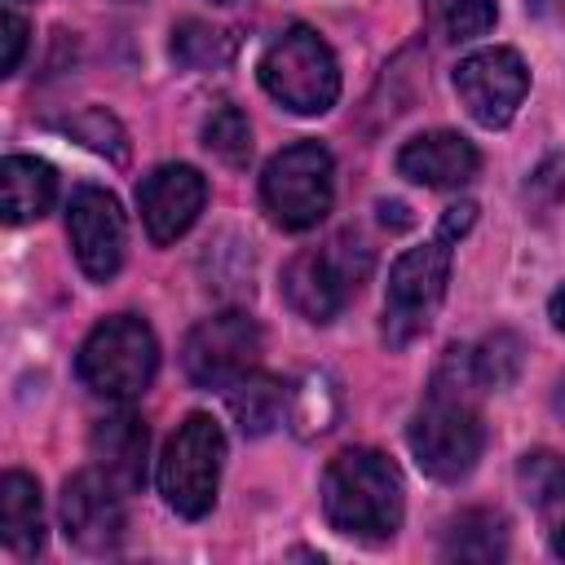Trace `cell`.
<instances>
[{
  "label": "cell",
  "mask_w": 565,
  "mask_h": 565,
  "mask_svg": "<svg viewBox=\"0 0 565 565\" xmlns=\"http://www.w3.org/2000/svg\"><path fill=\"white\" fill-rule=\"evenodd\" d=\"M472 388H477L472 349H450L428 384L424 406L406 428L411 455L433 481H463L481 459L486 428H481Z\"/></svg>",
  "instance_id": "1"
},
{
  "label": "cell",
  "mask_w": 565,
  "mask_h": 565,
  "mask_svg": "<svg viewBox=\"0 0 565 565\" xmlns=\"http://www.w3.org/2000/svg\"><path fill=\"white\" fill-rule=\"evenodd\" d=\"M472 221H477L472 203H450L441 212L437 234L393 260L388 287H384V322H380V335L388 349H406L437 318V309L446 300V282H450L455 243Z\"/></svg>",
  "instance_id": "2"
},
{
  "label": "cell",
  "mask_w": 565,
  "mask_h": 565,
  "mask_svg": "<svg viewBox=\"0 0 565 565\" xmlns=\"http://www.w3.org/2000/svg\"><path fill=\"white\" fill-rule=\"evenodd\" d=\"M322 512L331 530L349 539H362V543L393 539L406 512L397 463L371 446L340 450L322 472Z\"/></svg>",
  "instance_id": "3"
},
{
  "label": "cell",
  "mask_w": 565,
  "mask_h": 565,
  "mask_svg": "<svg viewBox=\"0 0 565 565\" xmlns=\"http://www.w3.org/2000/svg\"><path fill=\"white\" fill-rule=\"evenodd\" d=\"M256 75L265 93L291 115H322L340 97V62L313 26L278 31L260 53Z\"/></svg>",
  "instance_id": "4"
},
{
  "label": "cell",
  "mask_w": 565,
  "mask_h": 565,
  "mask_svg": "<svg viewBox=\"0 0 565 565\" xmlns=\"http://www.w3.org/2000/svg\"><path fill=\"white\" fill-rule=\"evenodd\" d=\"M371 274V247L358 234H335L322 247H305L282 269V296L305 322H331L358 296Z\"/></svg>",
  "instance_id": "5"
},
{
  "label": "cell",
  "mask_w": 565,
  "mask_h": 565,
  "mask_svg": "<svg viewBox=\"0 0 565 565\" xmlns=\"http://www.w3.org/2000/svg\"><path fill=\"white\" fill-rule=\"evenodd\" d=\"M75 371L88 393L110 397V402H132L150 388V380L159 371V340L137 313L106 318L79 344Z\"/></svg>",
  "instance_id": "6"
},
{
  "label": "cell",
  "mask_w": 565,
  "mask_h": 565,
  "mask_svg": "<svg viewBox=\"0 0 565 565\" xmlns=\"http://www.w3.org/2000/svg\"><path fill=\"white\" fill-rule=\"evenodd\" d=\"M221 468H225V433L212 415L194 411L177 424V433L163 446L159 459V494L163 503L185 516L199 521L212 512L216 490H221Z\"/></svg>",
  "instance_id": "7"
},
{
  "label": "cell",
  "mask_w": 565,
  "mask_h": 565,
  "mask_svg": "<svg viewBox=\"0 0 565 565\" xmlns=\"http://www.w3.org/2000/svg\"><path fill=\"white\" fill-rule=\"evenodd\" d=\"M331 194H335V163L318 141H296L278 150L260 172V203L269 221L291 234L313 230L331 212Z\"/></svg>",
  "instance_id": "8"
},
{
  "label": "cell",
  "mask_w": 565,
  "mask_h": 565,
  "mask_svg": "<svg viewBox=\"0 0 565 565\" xmlns=\"http://www.w3.org/2000/svg\"><path fill=\"white\" fill-rule=\"evenodd\" d=\"M260 327L252 313L243 309H225L203 318L185 344H181V371L190 375V384L199 388H230L234 380H243L247 371H256L260 362Z\"/></svg>",
  "instance_id": "9"
},
{
  "label": "cell",
  "mask_w": 565,
  "mask_h": 565,
  "mask_svg": "<svg viewBox=\"0 0 565 565\" xmlns=\"http://www.w3.org/2000/svg\"><path fill=\"white\" fill-rule=\"evenodd\" d=\"M455 93L481 128H503L530 93V71L516 49H477L455 66Z\"/></svg>",
  "instance_id": "10"
},
{
  "label": "cell",
  "mask_w": 565,
  "mask_h": 565,
  "mask_svg": "<svg viewBox=\"0 0 565 565\" xmlns=\"http://www.w3.org/2000/svg\"><path fill=\"white\" fill-rule=\"evenodd\" d=\"M66 234H71V252L88 278L106 282L119 274L124 247H128V225H124L119 199L110 190L79 185L66 203Z\"/></svg>",
  "instance_id": "11"
},
{
  "label": "cell",
  "mask_w": 565,
  "mask_h": 565,
  "mask_svg": "<svg viewBox=\"0 0 565 565\" xmlns=\"http://www.w3.org/2000/svg\"><path fill=\"white\" fill-rule=\"evenodd\" d=\"M62 530L79 552H115L124 539V486L102 468H84L62 486Z\"/></svg>",
  "instance_id": "12"
},
{
  "label": "cell",
  "mask_w": 565,
  "mask_h": 565,
  "mask_svg": "<svg viewBox=\"0 0 565 565\" xmlns=\"http://www.w3.org/2000/svg\"><path fill=\"white\" fill-rule=\"evenodd\" d=\"M203 203H207V181H203V172L190 168V163H163V168H154V172L141 181V190H137L141 225H146L150 243H159V247L177 243V238L199 221Z\"/></svg>",
  "instance_id": "13"
},
{
  "label": "cell",
  "mask_w": 565,
  "mask_h": 565,
  "mask_svg": "<svg viewBox=\"0 0 565 565\" xmlns=\"http://www.w3.org/2000/svg\"><path fill=\"white\" fill-rule=\"evenodd\" d=\"M481 154L463 132L437 128V132H419L397 150V172L415 185L428 190H459L477 177Z\"/></svg>",
  "instance_id": "14"
},
{
  "label": "cell",
  "mask_w": 565,
  "mask_h": 565,
  "mask_svg": "<svg viewBox=\"0 0 565 565\" xmlns=\"http://www.w3.org/2000/svg\"><path fill=\"white\" fill-rule=\"evenodd\" d=\"M88 446H93L97 468L110 481H119L124 490H137L141 486V477H146V424H141V415L115 411V415L97 419Z\"/></svg>",
  "instance_id": "15"
},
{
  "label": "cell",
  "mask_w": 565,
  "mask_h": 565,
  "mask_svg": "<svg viewBox=\"0 0 565 565\" xmlns=\"http://www.w3.org/2000/svg\"><path fill=\"white\" fill-rule=\"evenodd\" d=\"M0 199H4V221L9 225L40 221L57 199V172L44 159L9 154L0 163Z\"/></svg>",
  "instance_id": "16"
},
{
  "label": "cell",
  "mask_w": 565,
  "mask_h": 565,
  "mask_svg": "<svg viewBox=\"0 0 565 565\" xmlns=\"http://www.w3.org/2000/svg\"><path fill=\"white\" fill-rule=\"evenodd\" d=\"M0 539L18 556H35L44 547L40 486L26 472H4V481H0Z\"/></svg>",
  "instance_id": "17"
},
{
  "label": "cell",
  "mask_w": 565,
  "mask_h": 565,
  "mask_svg": "<svg viewBox=\"0 0 565 565\" xmlns=\"http://www.w3.org/2000/svg\"><path fill=\"white\" fill-rule=\"evenodd\" d=\"M225 393H230V415L243 428V437H265L282 419V411L291 402L287 384L278 375H265V371H247Z\"/></svg>",
  "instance_id": "18"
},
{
  "label": "cell",
  "mask_w": 565,
  "mask_h": 565,
  "mask_svg": "<svg viewBox=\"0 0 565 565\" xmlns=\"http://www.w3.org/2000/svg\"><path fill=\"white\" fill-rule=\"evenodd\" d=\"M441 552L450 561H499L508 552V525H503L499 512L472 508V512H463V516L450 521Z\"/></svg>",
  "instance_id": "19"
},
{
  "label": "cell",
  "mask_w": 565,
  "mask_h": 565,
  "mask_svg": "<svg viewBox=\"0 0 565 565\" xmlns=\"http://www.w3.org/2000/svg\"><path fill=\"white\" fill-rule=\"evenodd\" d=\"M172 57L190 71H212V66H225L234 57V35L221 31V26H207V22H181L172 31Z\"/></svg>",
  "instance_id": "20"
},
{
  "label": "cell",
  "mask_w": 565,
  "mask_h": 565,
  "mask_svg": "<svg viewBox=\"0 0 565 565\" xmlns=\"http://www.w3.org/2000/svg\"><path fill=\"white\" fill-rule=\"evenodd\" d=\"M203 146L230 163V168H243L252 159V124L238 106H216L207 119H203Z\"/></svg>",
  "instance_id": "21"
},
{
  "label": "cell",
  "mask_w": 565,
  "mask_h": 565,
  "mask_svg": "<svg viewBox=\"0 0 565 565\" xmlns=\"http://www.w3.org/2000/svg\"><path fill=\"white\" fill-rule=\"evenodd\" d=\"M521 362H525V344L512 331H494L472 349V371L481 388H508L521 375Z\"/></svg>",
  "instance_id": "22"
},
{
  "label": "cell",
  "mask_w": 565,
  "mask_h": 565,
  "mask_svg": "<svg viewBox=\"0 0 565 565\" xmlns=\"http://www.w3.org/2000/svg\"><path fill=\"white\" fill-rule=\"evenodd\" d=\"M516 481H521V494L534 508L565 503V455H556V450H530L516 463Z\"/></svg>",
  "instance_id": "23"
},
{
  "label": "cell",
  "mask_w": 565,
  "mask_h": 565,
  "mask_svg": "<svg viewBox=\"0 0 565 565\" xmlns=\"http://www.w3.org/2000/svg\"><path fill=\"white\" fill-rule=\"evenodd\" d=\"M437 18L450 40H477L499 22V0H437Z\"/></svg>",
  "instance_id": "24"
},
{
  "label": "cell",
  "mask_w": 565,
  "mask_h": 565,
  "mask_svg": "<svg viewBox=\"0 0 565 565\" xmlns=\"http://www.w3.org/2000/svg\"><path fill=\"white\" fill-rule=\"evenodd\" d=\"M71 132L75 137H84L93 150H102V154H110L115 163H124V154H128V141H124V128L106 115V110H84L79 119H71Z\"/></svg>",
  "instance_id": "25"
},
{
  "label": "cell",
  "mask_w": 565,
  "mask_h": 565,
  "mask_svg": "<svg viewBox=\"0 0 565 565\" xmlns=\"http://www.w3.org/2000/svg\"><path fill=\"white\" fill-rule=\"evenodd\" d=\"M322 397H331V388H327V380H309L300 393H296V406H291V419H296V433L300 437H313V433H322V428H331V415H335V402H327V406H318Z\"/></svg>",
  "instance_id": "26"
},
{
  "label": "cell",
  "mask_w": 565,
  "mask_h": 565,
  "mask_svg": "<svg viewBox=\"0 0 565 565\" xmlns=\"http://www.w3.org/2000/svg\"><path fill=\"white\" fill-rule=\"evenodd\" d=\"M22 49H26V22L13 9H4V75L22 66Z\"/></svg>",
  "instance_id": "27"
},
{
  "label": "cell",
  "mask_w": 565,
  "mask_h": 565,
  "mask_svg": "<svg viewBox=\"0 0 565 565\" xmlns=\"http://www.w3.org/2000/svg\"><path fill=\"white\" fill-rule=\"evenodd\" d=\"M547 313H552V322L565 331V282L552 291V300H547Z\"/></svg>",
  "instance_id": "28"
},
{
  "label": "cell",
  "mask_w": 565,
  "mask_h": 565,
  "mask_svg": "<svg viewBox=\"0 0 565 565\" xmlns=\"http://www.w3.org/2000/svg\"><path fill=\"white\" fill-rule=\"evenodd\" d=\"M530 4V13H539V18H556L561 9H565V0H525Z\"/></svg>",
  "instance_id": "29"
},
{
  "label": "cell",
  "mask_w": 565,
  "mask_h": 565,
  "mask_svg": "<svg viewBox=\"0 0 565 565\" xmlns=\"http://www.w3.org/2000/svg\"><path fill=\"white\" fill-rule=\"evenodd\" d=\"M552 552L565 556V521H561V530H556V539H552Z\"/></svg>",
  "instance_id": "30"
},
{
  "label": "cell",
  "mask_w": 565,
  "mask_h": 565,
  "mask_svg": "<svg viewBox=\"0 0 565 565\" xmlns=\"http://www.w3.org/2000/svg\"><path fill=\"white\" fill-rule=\"evenodd\" d=\"M216 4H234V0H216Z\"/></svg>",
  "instance_id": "31"
}]
</instances>
